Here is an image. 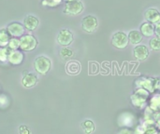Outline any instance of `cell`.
Masks as SVG:
<instances>
[{"mask_svg": "<svg viewBox=\"0 0 160 134\" xmlns=\"http://www.w3.org/2000/svg\"><path fill=\"white\" fill-rule=\"evenodd\" d=\"M150 96V92L142 88H138L134 93L130 96L131 104L138 108H143L145 106L146 101Z\"/></svg>", "mask_w": 160, "mask_h": 134, "instance_id": "6da1fadb", "label": "cell"}, {"mask_svg": "<svg viewBox=\"0 0 160 134\" xmlns=\"http://www.w3.org/2000/svg\"><path fill=\"white\" fill-rule=\"evenodd\" d=\"M52 67V62L48 57L38 56L34 62V68L38 74L45 76L49 73Z\"/></svg>", "mask_w": 160, "mask_h": 134, "instance_id": "7a4b0ae2", "label": "cell"}, {"mask_svg": "<svg viewBox=\"0 0 160 134\" xmlns=\"http://www.w3.org/2000/svg\"><path fill=\"white\" fill-rule=\"evenodd\" d=\"M38 46V40L32 35H25L20 38V49L23 51H32Z\"/></svg>", "mask_w": 160, "mask_h": 134, "instance_id": "3957f363", "label": "cell"}, {"mask_svg": "<svg viewBox=\"0 0 160 134\" xmlns=\"http://www.w3.org/2000/svg\"><path fill=\"white\" fill-rule=\"evenodd\" d=\"M128 43H129L128 36L125 32H117L112 35V44L113 47H115L118 49H126L128 46Z\"/></svg>", "mask_w": 160, "mask_h": 134, "instance_id": "277c9868", "label": "cell"}, {"mask_svg": "<svg viewBox=\"0 0 160 134\" xmlns=\"http://www.w3.org/2000/svg\"><path fill=\"white\" fill-rule=\"evenodd\" d=\"M83 10V4L81 0H73L70 2H67L64 13H67L68 15H78L82 13Z\"/></svg>", "mask_w": 160, "mask_h": 134, "instance_id": "5b68a950", "label": "cell"}, {"mask_svg": "<svg viewBox=\"0 0 160 134\" xmlns=\"http://www.w3.org/2000/svg\"><path fill=\"white\" fill-rule=\"evenodd\" d=\"M157 81L158 78H148V77H141L136 80V86L138 88H142L147 90L150 93L154 92L157 90Z\"/></svg>", "mask_w": 160, "mask_h": 134, "instance_id": "8992f818", "label": "cell"}, {"mask_svg": "<svg viewBox=\"0 0 160 134\" xmlns=\"http://www.w3.org/2000/svg\"><path fill=\"white\" fill-rule=\"evenodd\" d=\"M118 125L122 128H131L136 123V118L129 112L122 113L118 118Z\"/></svg>", "mask_w": 160, "mask_h": 134, "instance_id": "52a82bcc", "label": "cell"}, {"mask_svg": "<svg viewBox=\"0 0 160 134\" xmlns=\"http://www.w3.org/2000/svg\"><path fill=\"white\" fill-rule=\"evenodd\" d=\"M98 22L95 16L88 15L85 16L82 21V27L87 33H94L98 28Z\"/></svg>", "mask_w": 160, "mask_h": 134, "instance_id": "ba28073f", "label": "cell"}, {"mask_svg": "<svg viewBox=\"0 0 160 134\" xmlns=\"http://www.w3.org/2000/svg\"><path fill=\"white\" fill-rule=\"evenodd\" d=\"M7 31L12 37H22L25 32V28L21 22L13 21L7 26Z\"/></svg>", "mask_w": 160, "mask_h": 134, "instance_id": "9c48e42d", "label": "cell"}, {"mask_svg": "<svg viewBox=\"0 0 160 134\" xmlns=\"http://www.w3.org/2000/svg\"><path fill=\"white\" fill-rule=\"evenodd\" d=\"M73 41V34L68 29H62L57 35V42L63 47L69 46Z\"/></svg>", "mask_w": 160, "mask_h": 134, "instance_id": "30bf717a", "label": "cell"}, {"mask_svg": "<svg viewBox=\"0 0 160 134\" xmlns=\"http://www.w3.org/2000/svg\"><path fill=\"white\" fill-rule=\"evenodd\" d=\"M150 50L145 45H137L133 49L134 58L138 61H144L149 57Z\"/></svg>", "mask_w": 160, "mask_h": 134, "instance_id": "8fae6325", "label": "cell"}, {"mask_svg": "<svg viewBox=\"0 0 160 134\" xmlns=\"http://www.w3.org/2000/svg\"><path fill=\"white\" fill-rule=\"evenodd\" d=\"M144 17L147 21L153 23V24H160V13L156 8H149L145 11Z\"/></svg>", "mask_w": 160, "mask_h": 134, "instance_id": "7c38bea8", "label": "cell"}, {"mask_svg": "<svg viewBox=\"0 0 160 134\" xmlns=\"http://www.w3.org/2000/svg\"><path fill=\"white\" fill-rule=\"evenodd\" d=\"M38 19L33 15H27L23 20V26L28 31H33L38 26Z\"/></svg>", "mask_w": 160, "mask_h": 134, "instance_id": "4fadbf2b", "label": "cell"}, {"mask_svg": "<svg viewBox=\"0 0 160 134\" xmlns=\"http://www.w3.org/2000/svg\"><path fill=\"white\" fill-rule=\"evenodd\" d=\"M155 28H156L155 24H153L149 21H146L141 25L140 32L145 37H152L155 35Z\"/></svg>", "mask_w": 160, "mask_h": 134, "instance_id": "5bb4252c", "label": "cell"}, {"mask_svg": "<svg viewBox=\"0 0 160 134\" xmlns=\"http://www.w3.org/2000/svg\"><path fill=\"white\" fill-rule=\"evenodd\" d=\"M38 76L33 74V73H29L23 76L22 79V84L24 88H32L34 86H36V84L38 83Z\"/></svg>", "mask_w": 160, "mask_h": 134, "instance_id": "9a60e30c", "label": "cell"}, {"mask_svg": "<svg viewBox=\"0 0 160 134\" xmlns=\"http://www.w3.org/2000/svg\"><path fill=\"white\" fill-rule=\"evenodd\" d=\"M8 61L13 65H19L23 61V54L20 50H11Z\"/></svg>", "mask_w": 160, "mask_h": 134, "instance_id": "2e32d148", "label": "cell"}, {"mask_svg": "<svg viewBox=\"0 0 160 134\" xmlns=\"http://www.w3.org/2000/svg\"><path fill=\"white\" fill-rule=\"evenodd\" d=\"M66 71L70 76H76L81 72V63L77 61H69L66 65Z\"/></svg>", "mask_w": 160, "mask_h": 134, "instance_id": "e0dca14e", "label": "cell"}, {"mask_svg": "<svg viewBox=\"0 0 160 134\" xmlns=\"http://www.w3.org/2000/svg\"><path fill=\"white\" fill-rule=\"evenodd\" d=\"M128 40L132 45H139L142 39H143V35H142V33L139 30H132L128 33Z\"/></svg>", "mask_w": 160, "mask_h": 134, "instance_id": "ac0fdd59", "label": "cell"}, {"mask_svg": "<svg viewBox=\"0 0 160 134\" xmlns=\"http://www.w3.org/2000/svg\"><path fill=\"white\" fill-rule=\"evenodd\" d=\"M81 127L85 134H92L96 130L95 123L90 119H85L84 121H82L81 124Z\"/></svg>", "mask_w": 160, "mask_h": 134, "instance_id": "d6986e66", "label": "cell"}, {"mask_svg": "<svg viewBox=\"0 0 160 134\" xmlns=\"http://www.w3.org/2000/svg\"><path fill=\"white\" fill-rule=\"evenodd\" d=\"M149 108L155 113H160V94H156L151 98Z\"/></svg>", "mask_w": 160, "mask_h": 134, "instance_id": "ffe728a7", "label": "cell"}, {"mask_svg": "<svg viewBox=\"0 0 160 134\" xmlns=\"http://www.w3.org/2000/svg\"><path fill=\"white\" fill-rule=\"evenodd\" d=\"M10 40V35L7 31V29L0 30V48L8 47V42Z\"/></svg>", "mask_w": 160, "mask_h": 134, "instance_id": "44dd1931", "label": "cell"}, {"mask_svg": "<svg viewBox=\"0 0 160 134\" xmlns=\"http://www.w3.org/2000/svg\"><path fill=\"white\" fill-rule=\"evenodd\" d=\"M74 53H73V50L65 47L63 48L61 50H60V56L64 59V60H70L72 57H73Z\"/></svg>", "mask_w": 160, "mask_h": 134, "instance_id": "7402d4cb", "label": "cell"}, {"mask_svg": "<svg viewBox=\"0 0 160 134\" xmlns=\"http://www.w3.org/2000/svg\"><path fill=\"white\" fill-rule=\"evenodd\" d=\"M149 46H150V49L155 50V51L160 50V37H158V36L152 37L150 42H149Z\"/></svg>", "mask_w": 160, "mask_h": 134, "instance_id": "603a6c76", "label": "cell"}, {"mask_svg": "<svg viewBox=\"0 0 160 134\" xmlns=\"http://www.w3.org/2000/svg\"><path fill=\"white\" fill-rule=\"evenodd\" d=\"M10 52H11V50L8 48H7V47L0 48V62H4L8 61Z\"/></svg>", "mask_w": 160, "mask_h": 134, "instance_id": "cb8c5ba5", "label": "cell"}, {"mask_svg": "<svg viewBox=\"0 0 160 134\" xmlns=\"http://www.w3.org/2000/svg\"><path fill=\"white\" fill-rule=\"evenodd\" d=\"M8 48L10 50H17L20 48V39H18L16 37L10 38V40L8 42Z\"/></svg>", "mask_w": 160, "mask_h": 134, "instance_id": "d4e9b609", "label": "cell"}, {"mask_svg": "<svg viewBox=\"0 0 160 134\" xmlns=\"http://www.w3.org/2000/svg\"><path fill=\"white\" fill-rule=\"evenodd\" d=\"M62 2V0H43L41 2L42 6H46V7H54L58 5H60Z\"/></svg>", "mask_w": 160, "mask_h": 134, "instance_id": "484cf974", "label": "cell"}, {"mask_svg": "<svg viewBox=\"0 0 160 134\" xmlns=\"http://www.w3.org/2000/svg\"><path fill=\"white\" fill-rule=\"evenodd\" d=\"M144 134H158V132L157 130L156 127H149V128H146L145 131H144Z\"/></svg>", "mask_w": 160, "mask_h": 134, "instance_id": "4316f807", "label": "cell"}, {"mask_svg": "<svg viewBox=\"0 0 160 134\" xmlns=\"http://www.w3.org/2000/svg\"><path fill=\"white\" fill-rule=\"evenodd\" d=\"M19 134H31V131L26 126H21L19 128Z\"/></svg>", "mask_w": 160, "mask_h": 134, "instance_id": "83f0119b", "label": "cell"}, {"mask_svg": "<svg viewBox=\"0 0 160 134\" xmlns=\"http://www.w3.org/2000/svg\"><path fill=\"white\" fill-rule=\"evenodd\" d=\"M8 98L5 95H1L0 96V106H2V107L8 106Z\"/></svg>", "mask_w": 160, "mask_h": 134, "instance_id": "f1b7e54d", "label": "cell"}, {"mask_svg": "<svg viewBox=\"0 0 160 134\" xmlns=\"http://www.w3.org/2000/svg\"><path fill=\"white\" fill-rule=\"evenodd\" d=\"M117 134H133V132L129 128H121L117 132Z\"/></svg>", "mask_w": 160, "mask_h": 134, "instance_id": "f546056e", "label": "cell"}, {"mask_svg": "<svg viewBox=\"0 0 160 134\" xmlns=\"http://www.w3.org/2000/svg\"><path fill=\"white\" fill-rule=\"evenodd\" d=\"M144 131H145V129L143 126H138L135 129V131L133 132V134H144Z\"/></svg>", "mask_w": 160, "mask_h": 134, "instance_id": "4dcf8cb0", "label": "cell"}, {"mask_svg": "<svg viewBox=\"0 0 160 134\" xmlns=\"http://www.w3.org/2000/svg\"><path fill=\"white\" fill-rule=\"evenodd\" d=\"M154 118L156 120V126L160 129V113H156L154 116Z\"/></svg>", "mask_w": 160, "mask_h": 134, "instance_id": "1f68e13d", "label": "cell"}, {"mask_svg": "<svg viewBox=\"0 0 160 134\" xmlns=\"http://www.w3.org/2000/svg\"><path fill=\"white\" fill-rule=\"evenodd\" d=\"M155 34L157 36L160 37V24H157L156 28H155Z\"/></svg>", "mask_w": 160, "mask_h": 134, "instance_id": "d6a6232c", "label": "cell"}, {"mask_svg": "<svg viewBox=\"0 0 160 134\" xmlns=\"http://www.w3.org/2000/svg\"><path fill=\"white\" fill-rule=\"evenodd\" d=\"M157 90H160V79L158 78V81H157Z\"/></svg>", "mask_w": 160, "mask_h": 134, "instance_id": "836d02e7", "label": "cell"}, {"mask_svg": "<svg viewBox=\"0 0 160 134\" xmlns=\"http://www.w3.org/2000/svg\"><path fill=\"white\" fill-rule=\"evenodd\" d=\"M64 1H66V3H67V2H70V1H73V0H64Z\"/></svg>", "mask_w": 160, "mask_h": 134, "instance_id": "e575fe53", "label": "cell"}, {"mask_svg": "<svg viewBox=\"0 0 160 134\" xmlns=\"http://www.w3.org/2000/svg\"><path fill=\"white\" fill-rule=\"evenodd\" d=\"M158 134H160V132H158Z\"/></svg>", "mask_w": 160, "mask_h": 134, "instance_id": "d590c367", "label": "cell"}]
</instances>
